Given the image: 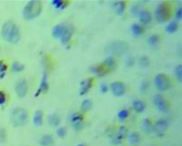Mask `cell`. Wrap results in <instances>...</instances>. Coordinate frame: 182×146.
Segmentation results:
<instances>
[{
    "instance_id": "cell-1",
    "label": "cell",
    "mask_w": 182,
    "mask_h": 146,
    "mask_svg": "<svg viewBox=\"0 0 182 146\" xmlns=\"http://www.w3.org/2000/svg\"><path fill=\"white\" fill-rule=\"evenodd\" d=\"M1 34L5 41L12 44L18 43L21 38L20 29L12 20H9L3 24Z\"/></svg>"
},
{
    "instance_id": "cell-2",
    "label": "cell",
    "mask_w": 182,
    "mask_h": 146,
    "mask_svg": "<svg viewBox=\"0 0 182 146\" xmlns=\"http://www.w3.org/2000/svg\"><path fill=\"white\" fill-rule=\"evenodd\" d=\"M42 11V3L39 0H32L25 6L23 15L25 20H30L36 18Z\"/></svg>"
},
{
    "instance_id": "cell-3",
    "label": "cell",
    "mask_w": 182,
    "mask_h": 146,
    "mask_svg": "<svg viewBox=\"0 0 182 146\" xmlns=\"http://www.w3.org/2000/svg\"><path fill=\"white\" fill-rule=\"evenodd\" d=\"M10 120L13 126L21 127L25 125L28 121V113L24 108L16 107L11 113Z\"/></svg>"
},
{
    "instance_id": "cell-4",
    "label": "cell",
    "mask_w": 182,
    "mask_h": 146,
    "mask_svg": "<svg viewBox=\"0 0 182 146\" xmlns=\"http://www.w3.org/2000/svg\"><path fill=\"white\" fill-rule=\"evenodd\" d=\"M171 7L168 3H161L156 9L155 17L157 22L165 23L171 17Z\"/></svg>"
},
{
    "instance_id": "cell-5",
    "label": "cell",
    "mask_w": 182,
    "mask_h": 146,
    "mask_svg": "<svg viewBox=\"0 0 182 146\" xmlns=\"http://www.w3.org/2000/svg\"><path fill=\"white\" fill-rule=\"evenodd\" d=\"M129 50V45L124 41H115L108 46L107 51L116 56H121L126 54Z\"/></svg>"
},
{
    "instance_id": "cell-6",
    "label": "cell",
    "mask_w": 182,
    "mask_h": 146,
    "mask_svg": "<svg viewBox=\"0 0 182 146\" xmlns=\"http://www.w3.org/2000/svg\"><path fill=\"white\" fill-rule=\"evenodd\" d=\"M154 84L160 91H166L170 89L171 83L168 77L164 74H158L154 78Z\"/></svg>"
},
{
    "instance_id": "cell-7",
    "label": "cell",
    "mask_w": 182,
    "mask_h": 146,
    "mask_svg": "<svg viewBox=\"0 0 182 146\" xmlns=\"http://www.w3.org/2000/svg\"><path fill=\"white\" fill-rule=\"evenodd\" d=\"M153 102H154V105L157 108V110H159L160 111L164 112V113H167L168 111V103H167V100L160 94H156L154 97V99H153Z\"/></svg>"
},
{
    "instance_id": "cell-8",
    "label": "cell",
    "mask_w": 182,
    "mask_h": 146,
    "mask_svg": "<svg viewBox=\"0 0 182 146\" xmlns=\"http://www.w3.org/2000/svg\"><path fill=\"white\" fill-rule=\"evenodd\" d=\"M83 119L84 117L81 113H74L71 115L70 121L72 123V126L74 130L76 131H81L84 128V123H83Z\"/></svg>"
},
{
    "instance_id": "cell-9",
    "label": "cell",
    "mask_w": 182,
    "mask_h": 146,
    "mask_svg": "<svg viewBox=\"0 0 182 146\" xmlns=\"http://www.w3.org/2000/svg\"><path fill=\"white\" fill-rule=\"evenodd\" d=\"M28 92V84L24 78H21L17 82L16 85V93L20 98H23L26 97Z\"/></svg>"
},
{
    "instance_id": "cell-10",
    "label": "cell",
    "mask_w": 182,
    "mask_h": 146,
    "mask_svg": "<svg viewBox=\"0 0 182 146\" xmlns=\"http://www.w3.org/2000/svg\"><path fill=\"white\" fill-rule=\"evenodd\" d=\"M169 126L168 121L164 118L159 119L154 126V131L158 136H163Z\"/></svg>"
},
{
    "instance_id": "cell-11",
    "label": "cell",
    "mask_w": 182,
    "mask_h": 146,
    "mask_svg": "<svg viewBox=\"0 0 182 146\" xmlns=\"http://www.w3.org/2000/svg\"><path fill=\"white\" fill-rule=\"evenodd\" d=\"M74 28L72 25H66L65 24V30H64L63 33H62L61 36H60V39L62 44H68L71 39V37L74 34Z\"/></svg>"
},
{
    "instance_id": "cell-12",
    "label": "cell",
    "mask_w": 182,
    "mask_h": 146,
    "mask_svg": "<svg viewBox=\"0 0 182 146\" xmlns=\"http://www.w3.org/2000/svg\"><path fill=\"white\" fill-rule=\"evenodd\" d=\"M112 93L114 94L116 97H122L126 93L125 85L121 82H114L110 86Z\"/></svg>"
},
{
    "instance_id": "cell-13",
    "label": "cell",
    "mask_w": 182,
    "mask_h": 146,
    "mask_svg": "<svg viewBox=\"0 0 182 146\" xmlns=\"http://www.w3.org/2000/svg\"><path fill=\"white\" fill-rule=\"evenodd\" d=\"M94 78H88L86 79L83 80L81 83H80L79 87V93L81 96L85 95L90 90L91 88L93 86Z\"/></svg>"
},
{
    "instance_id": "cell-14",
    "label": "cell",
    "mask_w": 182,
    "mask_h": 146,
    "mask_svg": "<svg viewBox=\"0 0 182 146\" xmlns=\"http://www.w3.org/2000/svg\"><path fill=\"white\" fill-rule=\"evenodd\" d=\"M49 85H48V81H47V75L46 73H44L43 75L42 78H41V84H40L39 88H38L37 91H36V94H35V97H37L38 96L41 95L42 93L46 92V91L48 90Z\"/></svg>"
},
{
    "instance_id": "cell-15",
    "label": "cell",
    "mask_w": 182,
    "mask_h": 146,
    "mask_svg": "<svg viewBox=\"0 0 182 146\" xmlns=\"http://www.w3.org/2000/svg\"><path fill=\"white\" fill-rule=\"evenodd\" d=\"M127 133V130L125 127H120L118 131V132L116 133V135L113 138V143L115 145H119L121 142H122L124 138L126 137Z\"/></svg>"
},
{
    "instance_id": "cell-16",
    "label": "cell",
    "mask_w": 182,
    "mask_h": 146,
    "mask_svg": "<svg viewBox=\"0 0 182 146\" xmlns=\"http://www.w3.org/2000/svg\"><path fill=\"white\" fill-rule=\"evenodd\" d=\"M103 65L106 68L108 73H111V72L114 71L116 68V62L113 56H109V57L106 58L103 62Z\"/></svg>"
},
{
    "instance_id": "cell-17",
    "label": "cell",
    "mask_w": 182,
    "mask_h": 146,
    "mask_svg": "<svg viewBox=\"0 0 182 146\" xmlns=\"http://www.w3.org/2000/svg\"><path fill=\"white\" fill-rule=\"evenodd\" d=\"M138 17L139 19H140V21L143 24H148L152 20V15H151V13L149 11L145 10V9H141Z\"/></svg>"
},
{
    "instance_id": "cell-18",
    "label": "cell",
    "mask_w": 182,
    "mask_h": 146,
    "mask_svg": "<svg viewBox=\"0 0 182 146\" xmlns=\"http://www.w3.org/2000/svg\"><path fill=\"white\" fill-rule=\"evenodd\" d=\"M90 72L94 75H97V76H104L105 74L108 73V71L106 70V68H105L104 65L102 64V65H94V66L91 67L90 68Z\"/></svg>"
},
{
    "instance_id": "cell-19",
    "label": "cell",
    "mask_w": 182,
    "mask_h": 146,
    "mask_svg": "<svg viewBox=\"0 0 182 146\" xmlns=\"http://www.w3.org/2000/svg\"><path fill=\"white\" fill-rule=\"evenodd\" d=\"M142 129L146 134H151L154 131V125H153L151 120L148 118L143 120V123H142Z\"/></svg>"
},
{
    "instance_id": "cell-20",
    "label": "cell",
    "mask_w": 182,
    "mask_h": 146,
    "mask_svg": "<svg viewBox=\"0 0 182 146\" xmlns=\"http://www.w3.org/2000/svg\"><path fill=\"white\" fill-rule=\"evenodd\" d=\"M65 24L64 23H60V24L56 25L52 30V36L54 38H60L65 30Z\"/></svg>"
},
{
    "instance_id": "cell-21",
    "label": "cell",
    "mask_w": 182,
    "mask_h": 146,
    "mask_svg": "<svg viewBox=\"0 0 182 146\" xmlns=\"http://www.w3.org/2000/svg\"><path fill=\"white\" fill-rule=\"evenodd\" d=\"M51 4L55 9H58V10H62L68 6L69 3L68 1H64V0H52Z\"/></svg>"
},
{
    "instance_id": "cell-22",
    "label": "cell",
    "mask_w": 182,
    "mask_h": 146,
    "mask_svg": "<svg viewBox=\"0 0 182 146\" xmlns=\"http://www.w3.org/2000/svg\"><path fill=\"white\" fill-rule=\"evenodd\" d=\"M40 144L41 146H51L54 144V138L50 134H46L41 138Z\"/></svg>"
},
{
    "instance_id": "cell-23",
    "label": "cell",
    "mask_w": 182,
    "mask_h": 146,
    "mask_svg": "<svg viewBox=\"0 0 182 146\" xmlns=\"http://www.w3.org/2000/svg\"><path fill=\"white\" fill-rule=\"evenodd\" d=\"M33 122L36 126H41L43 123V113L41 110H36L33 115Z\"/></svg>"
},
{
    "instance_id": "cell-24",
    "label": "cell",
    "mask_w": 182,
    "mask_h": 146,
    "mask_svg": "<svg viewBox=\"0 0 182 146\" xmlns=\"http://www.w3.org/2000/svg\"><path fill=\"white\" fill-rule=\"evenodd\" d=\"M131 32L134 36H140L143 33V28L138 23H133L131 25Z\"/></svg>"
},
{
    "instance_id": "cell-25",
    "label": "cell",
    "mask_w": 182,
    "mask_h": 146,
    "mask_svg": "<svg viewBox=\"0 0 182 146\" xmlns=\"http://www.w3.org/2000/svg\"><path fill=\"white\" fill-rule=\"evenodd\" d=\"M132 107H133L135 111H136L137 113H142V112L144 111L146 107H145L144 103L142 102V101L135 100L132 103Z\"/></svg>"
},
{
    "instance_id": "cell-26",
    "label": "cell",
    "mask_w": 182,
    "mask_h": 146,
    "mask_svg": "<svg viewBox=\"0 0 182 146\" xmlns=\"http://www.w3.org/2000/svg\"><path fill=\"white\" fill-rule=\"evenodd\" d=\"M48 122L51 126L57 127L60 124V120L57 113H52V114H50V116H49Z\"/></svg>"
},
{
    "instance_id": "cell-27",
    "label": "cell",
    "mask_w": 182,
    "mask_h": 146,
    "mask_svg": "<svg viewBox=\"0 0 182 146\" xmlns=\"http://www.w3.org/2000/svg\"><path fill=\"white\" fill-rule=\"evenodd\" d=\"M115 8H116V13H117L118 15H121V14H122L126 9L125 2H123V1L116 2V3H115Z\"/></svg>"
},
{
    "instance_id": "cell-28",
    "label": "cell",
    "mask_w": 182,
    "mask_h": 146,
    "mask_svg": "<svg viewBox=\"0 0 182 146\" xmlns=\"http://www.w3.org/2000/svg\"><path fill=\"white\" fill-rule=\"evenodd\" d=\"M129 140L132 145H137L140 141V135L138 132H132L129 135Z\"/></svg>"
},
{
    "instance_id": "cell-29",
    "label": "cell",
    "mask_w": 182,
    "mask_h": 146,
    "mask_svg": "<svg viewBox=\"0 0 182 146\" xmlns=\"http://www.w3.org/2000/svg\"><path fill=\"white\" fill-rule=\"evenodd\" d=\"M92 102L91 99H84V100L82 101V103H81V109L82 111L84 112H86V111H89V110H90L92 108Z\"/></svg>"
},
{
    "instance_id": "cell-30",
    "label": "cell",
    "mask_w": 182,
    "mask_h": 146,
    "mask_svg": "<svg viewBox=\"0 0 182 146\" xmlns=\"http://www.w3.org/2000/svg\"><path fill=\"white\" fill-rule=\"evenodd\" d=\"M178 29V23L176 21H171L166 27V31L169 33H173Z\"/></svg>"
},
{
    "instance_id": "cell-31",
    "label": "cell",
    "mask_w": 182,
    "mask_h": 146,
    "mask_svg": "<svg viewBox=\"0 0 182 146\" xmlns=\"http://www.w3.org/2000/svg\"><path fill=\"white\" fill-rule=\"evenodd\" d=\"M25 68V66L22 65L21 63L18 62H13L12 65V71L13 73H20V72L23 71Z\"/></svg>"
},
{
    "instance_id": "cell-32",
    "label": "cell",
    "mask_w": 182,
    "mask_h": 146,
    "mask_svg": "<svg viewBox=\"0 0 182 146\" xmlns=\"http://www.w3.org/2000/svg\"><path fill=\"white\" fill-rule=\"evenodd\" d=\"M175 75L176 79L178 80V82L181 83L182 82V65H178V66H176L175 69Z\"/></svg>"
},
{
    "instance_id": "cell-33",
    "label": "cell",
    "mask_w": 182,
    "mask_h": 146,
    "mask_svg": "<svg viewBox=\"0 0 182 146\" xmlns=\"http://www.w3.org/2000/svg\"><path fill=\"white\" fill-rule=\"evenodd\" d=\"M160 41V37L156 34H153L151 36L149 37L148 38V44L151 46H155L158 44V42Z\"/></svg>"
},
{
    "instance_id": "cell-34",
    "label": "cell",
    "mask_w": 182,
    "mask_h": 146,
    "mask_svg": "<svg viewBox=\"0 0 182 146\" xmlns=\"http://www.w3.org/2000/svg\"><path fill=\"white\" fill-rule=\"evenodd\" d=\"M139 63H140V65L141 67H143V68H146V67H148L150 65L151 61H150V58L147 56H142L140 58Z\"/></svg>"
},
{
    "instance_id": "cell-35",
    "label": "cell",
    "mask_w": 182,
    "mask_h": 146,
    "mask_svg": "<svg viewBox=\"0 0 182 146\" xmlns=\"http://www.w3.org/2000/svg\"><path fill=\"white\" fill-rule=\"evenodd\" d=\"M129 114H130V113H129L128 110H126V109H123V110H121L120 111H119V113H118V114H117V117L119 120L123 121V120L127 119V118H128Z\"/></svg>"
},
{
    "instance_id": "cell-36",
    "label": "cell",
    "mask_w": 182,
    "mask_h": 146,
    "mask_svg": "<svg viewBox=\"0 0 182 146\" xmlns=\"http://www.w3.org/2000/svg\"><path fill=\"white\" fill-rule=\"evenodd\" d=\"M7 65L3 61H0V78H3L6 75V72L7 70Z\"/></svg>"
},
{
    "instance_id": "cell-37",
    "label": "cell",
    "mask_w": 182,
    "mask_h": 146,
    "mask_svg": "<svg viewBox=\"0 0 182 146\" xmlns=\"http://www.w3.org/2000/svg\"><path fill=\"white\" fill-rule=\"evenodd\" d=\"M140 11H141V9H140V6L138 4H133L131 7V13H132V15L138 16Z\"/></svg>"
},
{
    "instance_id": "cell-38",
    "label": "cell",
    "mask_w": 182,
    "mask_h": 146,
    "mask_svg": "<svg viewBox=\"0 0 182 146\" xmlns=\"http://www.w3.org/2000/svg\"><path fill=\"white\" fill-rule=\"evenodd\" d=\"M148 87H149V83H148V82L147 81H143L141 83V84H140V92L143 93H144L146 92V90H147Z\"/></svg>"
},
{
    "instance_id": "cell-39",
    "label": "cell",
    "mask_w": 182,
    "mask_h": 146,
    "mask_svg": "<svg viewBox=\"0 0 182 146\" xmlns=\"http://www.w3.org/2000/svg\"><path fill=\"white\" fill-rule=\"evenodd\" d=\"M57 134L60 138H64L67 134L66 129H65L64 127H60V128L57 130Z\"/></svg>"
},
{
    "instance_id": "cell-40",
    "label": "cell",
    "mask_w": 182,
    "mask_h": 146,
    "mask_svg": "<svg viewBox=\"0 0 182 146\" xmlns=\"http://www.w3.org/2000/svg\"><path fill=\"white\" fill-rule=\"evenodd\" d=\"M6 140V132L5 129H0V143L3 144Z\"/></svg>"
},
{
    "instance_id": "cell-41",
    "label": "cell",
    "mask_w": 182,
    "mask_h": 146,
    "mask_svg": "<svg viewBox=\"0 0 182 146\" xmlns=\"http://www.w3.org/2000/svg\"><path fill=\"white\" fill-rule=\"evenodd\" d=\"M175 18H176L177 20H181V18H182V9H181V7H179L176 10V13H175Z\"/></svg>"
},
{
    "instance_id": "cell-42",
    "label": "cell",
    "mask_w": 182,
    "mask_h": 146,
    "mask_svg": "<svg viewBox=\"0 0 182 146\" xmlns=\"http://www.w3.org/2000/svg\"><path fill=\"white\" fill-rule=\"evenodd\" d=\"M6 100V94L3 91H0V106L2 105V104L5 103Z\"/></svg>"
},
{
    "instance_id": "cell-43",
    "label": "cell",
    "mask_w": 182,
    "mask_h": 146,
    "mask_svg": "<svg viewBox=\"0 0 182 146\" xmlns=\"http://www.w3.org/2000/svg\"><path fill=\"white\" fill-rule=\"evenodd\" d=\"M126 63H127V65L128 67H132V65H134V63H135V60H134L132 57H129L127 59Z\"/></svg>"
},
{
    "instance_id": "cell-44",
    "label": "cell",
    "mask_w": 182,
    "mask_h": 146,
    "mask_svg": "<svg viewBox=\"0 0 182 146\" xmlns=\"http://www.w3.org/2000/svg\"><path fill=\"white\" fill-rule=\"evenodd\" d=\"M100 89H101V92L103 93H105L108 92V86H107V84H105V83H102L101 86H100Z\"/></svg>"
},
{
    "instance_id": "cell-45",
    "label": "cell",
    "mask_w": 182,
    "mask_h": 146,
    "mask_svg": "<svg viewBox=\"0 0 182 146\" xmlns=\"http://www.w3.org/2000/svg\"><path fill=\"white\" fill-rule=\"evenodd\" d=\"M77 146H85L84 145H81V144H80V145H78Z\"/></svg>"
}]
</instances>
